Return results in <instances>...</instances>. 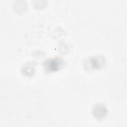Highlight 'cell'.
Instances as JSON below:
<instances>
[{
	"instance_id": "obj_2",
	"label": "cell",
	"mask_w": 127,
	"mask_h": 127,
	"mask_svg": "<svg viewBox=\"0 0 127 127\" xmlns=\"http://www.w3.org/2000/svg\"><path fill=\"white\" fill-rule=\"evenodd\" d=\"M93 115L97 119H101L104 118L107 113L105 107L102 105H97L93 108Z\"/></svg>"
},
{
	"instance_id": "obj_1",
	"label": "cell",
	"mask_w": 127,
	"mask_h": 127,
	"mask_svg": "<svg viewBox=\"0 0 127 127\" xmlns=\"http://www.w3.org/2000/svg\"><path fill=\"white\" fill-rule=\"evenodd\" d=\"M64 65V61L60 58L47 59L44 63V66L47 72H56L60 69Z\"/></svg>"
},
{
	"instance_id": "obj_3",
	"label": "cell",
	"mask_w": 127,
	"mask_h": 127,
	"mask_svg": "<svg viewBox=\"0 0 127 127\" xmlns=\"http://www.w3.org/2000/svg\"><path fill=\"white\" fill-rule=\"evenodd\" d=\"M90 67L96 69L100 68L103 65V59L99 57H94L91 58L89 61Z\"/></svg>"
}]
</instances>
